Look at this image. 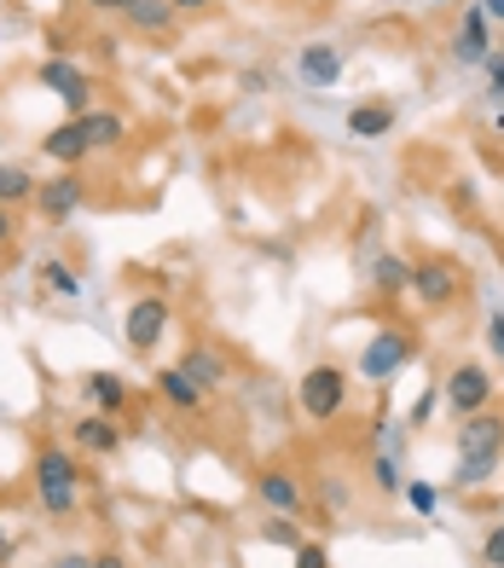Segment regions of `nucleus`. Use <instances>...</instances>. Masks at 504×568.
Returning <instances> with one entry per match:
<instances>
[{"mask_svg": "<svg viewBox=\"0 0 504 568\" xmlns=\"http://www.w3.org/2000/svg\"><path fill=\"white\" fill-rule=\"evenodd\" d=\"M82 481H88V470L64 447L35 453V499L47 505V516H70L75 505H82Z\"/></svg>", "mask_w": 504, "mask_h": 568, "instance_id": "f257e3e1", "label": "nucleus"}, {"mask_svg": "<svg viewBox=\"0 0 504 568\" xmlns=\"http://www.w3.org/2000/svg\"><path fill=\"white\" fill-rule=\"evenodd\" d=\"M296 400H301V412H308V424H331L337 412L348 406L342 366H308V372H301V383H296Z\"/></svg>", "mask_w": 504, "mask_h": 568, "instance_id": "f03ea898", "label": "nucleus"}, {"mask_svg": "<svg viewBox=\"0 0 504 568\" xmlns=\"http://www.w3.org/2000/svg\"><path fill=\"white\" fill-rule=\"evenodd\" d=\"M441 395H446V406L459 412V418H470V412L493 406V372H487V366H475V359H464V366H452V372H446Z\"/></svg>", "mask_w": 504, "mask_h": 568, "instance_id": "7ed1b4c3", "label": "nucleus"}, {"mask_svg": "<svg viewBox=\"0 0 504 568\" xmlns=\"http://www.w3.org/2000/svg\"><path fill=\"white\" fill-rule=\"evenodd\" d=\"M168 320H174V307H168L163 296H140V302L128 307V320H122V337H128L134 354H151V348L163 343Z\"/></svg>", "mask_w": 504, "mask_h": 568, "instance_id": "20e7f679", "label": "nucleus"}, {"mask_svg": "<svg viewBox=\"0 0 504 568\" xmlns=\"http://www.w3.org/2000/svg\"><path fill=\"white\" fill-rule=\"evenodd\" d=\"M407 359H412V337H407V331H371V343L360 354V372L371 383H389Z\"/></svg>", "mask_w": 504, "mask_h": 568, "instance_id": "39448f33", "label": "nucleus"}, {"mask_svg": "<svg viewBox=\"0 0 504 568\" xmlns=\"http://www.w3.org/2000/svg\"><path fill=\"white\" fill-rule=\"evenodd\" d=\"M35 203H41V215L53 221V226H64V221L88 203V180L75 174V169H64V174L47 180V186H35Z\"/></svg>", "mask_w": 504, "mask_h": 568, "instance_id": "423d86ee", "label": "nucleus"}, {"mask_svg": "<svg viewBox=\"0 0 504 568\" xmlns=\"http://www.w3.org/2000/svg\"><path fill=\"white\" fill-rule=\"evenodd\" d=\"M35 82H41V88H53L64 105H70V116H88V105H93V82H88V75L75 70L70 59H47V64L35 70Z\"/></svg>", "mask_w": 504, "mask_h": 568, "instance_id": "0eeeda50", "label": "nucleus"}, {"mask_svg": "<svg viewBox=\"0 0 504 568\" xmlns=\"http://www.w3.org/2000/svg\"><path fill=\"white\" fill-rule=\"evenodd\" d=\"M482 453H504V418L493 406H482V412H470V418L459 424V458H482Z\"/></svg>", "mask_w": 504, "mask_h": 568, "instance_id": "6e6552de", "label": "nucleus"}, {"mask_svg": "<svg viewBox=\"0 0 504 568\" xmlns=\"http://www.w3.org/2000/svg\"><path fill=\"white\" fill-rule=\"evenodd\" d=\"M412 291H418L423 307H446L452 296L464 291V273L452 267V262H418L412 267Z\"/></svg>", "mask_w": 504, "mask_h": 568, "instance_id": "1a4fd4ad", "label": "nucleus"}, {"mask_svg": "<svg viewBox=\"0 0 504 568\" xmlns=\"http://www.w3.org/2000/svg\"><path fill=\"white\" fill-rule=\"evenodd\" d=\"M256 499H261L272 516H296V510H301V487H296V476L285 470V464H267V470L256 476Z\"/></svg>", "mask_w": 504, "mask_h": 568, "instance_id": "9d476101", "label": "nucleus"}, {"mask_svg": "<svg viewBox=\"0 0 504 568\" xmlns=\"http://www.w3.org/2000/svg\"><path fill=\"white\" fill-rule=\"evenodd\" d=\"M47 158H53V163H64V169H75V163H82V158H93V145H88V122L82 116H70V122H59L53 128V134H47Z\"/></svg>", "mask_w": 504, "mask_h": 568, "instance_id": "9b49d317", "label": "nucleus"}, {"mask_svg": "<svg viewBox=\"0 0 504 568\" xmlns=\"http://www.w3.org/2000/svg\"><path fill=\"white\" fill-rule=\"evenodd\" d=\"M75 447L93 453V458H111V453L122 447V429L105 418V412H88V418L75 424Z\"/></svg>", "mask_w": 504, "mask_h": 568, "instance_id": "f8f14e48", "label": "nucleus"}, {"mask_svg": "<svg viewBox=\"0 0 504 568\" xmlns=\"http://www.w3.org/2000/svg\"><path fill=\"white\" fill-rule=\"evenodd\" d=\"M181 372L197 383V389H215V383H226V377H233V366H226V359L215 354V348H186V359H181Z\"/></svg>", "mask_w": 504, "mask_h": 568, "instance_id": "ddd939ff", "label": "nucleus"}, {"mask_svg": "<svg viewBox=\"0 0 504 568\" xmlns=\"http://www.w3.org/2000/svg\"><path fill=\"white\" fill-rule=\"evenodd\" d=\"M301 75H308V82L313 88H331L337 82V75H342V53H337V47H325V41H313V47H301Z\"/></svg>", "mask_w": 504, "mask_h": 568, "instance_id": "4468645a", "label": "nucleus"}, {"mask_svg": "<svg viewBox=\"0 0 504 568\" xmlns=\"http://www.w3.org/2000/svg\"><path fill=\"white\" fill-rule=\"evenodd\" d=\"M82 389H88L93 412H105V418H116V412L128 406V383H122L116 372H93V377L82 383Z\"/></svg>", "mask_w": 504, "mask_h": 568, "instance_id": "2eb2a0df", "label": "nucleus"}, {"mask_svg": "<svg viewBox=\"0 0 504 568\" xmlns=\"http://www.w3.org/2000/svg\"><path fill=\"white\" fill-rule=\"evenodd\" d=\"M157 395L174 406V412H197L204 406V389H197V383L181 372V366H168V372H157Z\"/></svg>", "mask_w": 504, "mask_h": 568, "instance_id": "dca6fc26", "label": "nucleus"}, {"mask_svg": "<svg viewBox=\"0 0 504 568\" xmlns=\"http://www.w3.org/2000/svg\"><path fill=\"white\" fill-rule=\"evenodd\" d=\"M122 18H128L140 36H168L174 23H181V18H174V7H168V0H134V7L122 12Z\"/></svg>", "mask_w": 504, "mask_h": 568, "instance_id": "f3484780", "label": "nucleus"}, {"mask_svg": "<svg viewBox=\"0 0 504 568\" xmlns=\"http://www.w3.org/2000/svg\"><path fill=\"white\" fill-rule=\"evenodd\" d=\"M389 128H394V105H389V99H371V105L348 111V134H360V140H377V134H389Z\"/></svg>", "mask_w": 504, "mask_h": 568, "instance_id": "a211bd4d", "label": "nucleus"}, {"mask_svg": "<svg viewBox=\"0 0 504 568\" xmlns=\"http://www.w3.org/2000/svg\"><path fill=\"white\" fill-rule=\"evenodd\" d=\"M35 186H41V180L23 169V163H0V210H18V203H30Z\"/></svg>", "mask_w": 504, "mask_h": 568, "instance_id": "6ab92c4d", "label": "nucleus"}, {"mask_svg": "<svg viewBox=\"0 0 504 568\" xmlns=\"http://www.w3.org/2000/svg\"><path fill=\"white\" fill-rule=\"evenodd\" d=\"M82 122H88V145L93 151H116L122 140H128V122H122L116 111H88Z\"/></svg>", "mask_w": 504, "mask_h": 568, "instance_id": "aec40b11", "label": "nucleus"}, {"mask_svg": "<svg viewBox=\"0 0 504 568\" xmlns=\"http://www.w3.org/2000/svg\"><path fill=\"white\" fill-rule=\"evenodd\" d=\"M452 47H459V59H487V12L482 7H470L464 12V30H459V41H452Z\"/></svg>", "mask_w": 504, "mask_h": 568, "instance_id": "412c9836", "label": "nucleus"}, {"mask_svg": "<svg viewBox=\"0 0 504 568\" xmlns=\"http://www.w3.org/2000/svg\"><path fill=\"white\" fill-rule=\"evenodd\" d=\"M371 278H377V291H383V296H400V291H412V262H400V255H377Z\"/></svg>", "mask_w": 504, "mask_h": 568, "instance_id": "4be33fe9", "label": "nucleus"}, {"mask_svg": "<svg viewBox=\"0 0 504 568\" xmlns=\"http://www.w3.org/2000/svg\"><path fill=\"white\" fill-rule=\"evenodd\" d=\"M493 470H498V458H493V453H482V458H459L452 481H459V487H482V481H493Z\"/></svg>", "mask_w": 504, "mask_h": 568, "instance_id": "5701e85b", "label": "nucleus"}, {"mask_svg": "<svg viewBox=\"0 0 504 568\" xmlns=\"http://www.w3.org/2000/svg\"><path fill=\"white\" fill-rule=\"evenodd\" d=\"M41 284L53 296H75L82 291V278H75V267H64V262H41Z\"/></svg>", "mask_w": 504, "mask_h": 568, "instance_id": "b1692460", "label": "nucleus"}, {"mask_svg": "<svg viewBox=\"0 0 504 568\" xmlns=\"http://www.w3.org/2000/svg\"><path fill=\"white\" fill-rule=\"evenodd\" d=\"M261 539H267V546H301V534H296L290 516H272V523L261 528Z\"/></svg>", "mask_w": 504, "mask_h": 568, "instance_id": "393cba45", "label": "nucleus"}, {"mask_svg": "<svg viewBox=\"0 0 504 568\" xmlns=\"http://www.w3.org/2000/svg\"><path fill=\"white\" fill-rule=\"evenodd\" d=\"M482 562H487V568H504V523L482 539Z\"/></svg>", "mask_w": 504, "mask_h": 568, "instance_id": "a878e982", "label": "nucleus"}, {"mask_svg": "<svg viewBox=\"0 0 504 568\" xmlns=\"http://www.w3.org/2000/svg\"><path fill=\"white\" fill-rule=\"evenodd\" d=\"M407 499H412V510L430 516V510H435V487H430V481H407Z\"/></svg>", "mask_w": 504, "mask_h": 568, "instance_id": "bb28decb", "label": "nucleus"}, {"mask_svg": "<svg viewBox=\"0 0 504 568\" xmlns=\"http://www.w3.org/2000/svg\"><path fill=\"white\" fill-rule=\"evenodd\" d=\"M296 568H331V557L325 546H296Z\"/></svg>", "mask_w": 504, "mask_h": 568, "instance_id": "cd10ccee", "label": "nucleus"}, {"mask_svg": "<svg viewBox=\"0 0 504 568\" xmlns=\"http://www.w3.org/2000/svg\"><path fill=\"white\" fill-rule=\"evenodd\" d=\"M168 7H174V18H204L215 0H168Z\"/></svg>", "mask_w": 504, "mask_h": 568, "instance_id": "c85d7f7f", "label": "nucleus"}, {"mask_svg": "<svg viewBox=\"0 0 504 568\" xmlns=\"http://www.w3.org/2000/svg\"><path fill=\"white\" fill-rule=\"evenodd\" d=\"M487 348L504 359V314H493V320H487Z\"/></svg>", "mask_w": 504, "mask_h": 568, "instance_id": "c756f323", "label": "nucleus"}, {"mask_svg": "<svg viewBox=\"0 0 504 568\" xmlns=\"http://www.w3.org/2000/svg\"><path fill=\"white\" fill-rule=\"evenodd\" d=\"M12 239H18V215H12V210H0V250H7Z\"/></svg>", "mask_w": 504, "mask_h": 568, "instance_id": "7c9ffc66", "label": "nucleus"}, {"mask_svg": "<svg viewBox=\"0 0 504 568\" xmlns=\"http://www.w3.org/2000/svg\"><path fill=\"white\" fill-rule=\"evenodd\" d=\"M88 568H128V557H122V551H99V557H88Z\"/></svg>", "mask_w": 504, "mask_h": 568, "instance_id": "2f4dec72", "label": "nucleus"}, {"mask_svg": "<svg viewBox=\"0 0 504 568\" xmlns=\"http://www.w3.org/2000/svg\"><path fill=\"white\" fill-rule=\"evenodd\" d=\"M377 481H383V487H400V470H394L389 458H377Z\"/></svg>", "mask_w": 504, "mask_h": 568, "instance_id": "473e14b6", "label": "nucleus"}, {"mask_svg": "<svg viewBox=\"0 0 504 568\" xmlns=\"http://www.w3.org/2000/svg\"><path fill=\"white\" fill-rule=\"evenodd\" d=\"M88 7H93V12H128L134 0H88Z\"/></svg>", "mask_w": 504, "mask_h": 568, "instance_id": "72a5a7b5", "label": "nucleus"}, {"mask_svg": "<svg viewBox=\"0 0 504 568\" xmlns=\"http://www.w3.org/2000/svg\"><path fill=\"white\" fill-rule=\"evenodd\" d=\"M487 70H493V93L504 99V59H487Z\"/></svg>", "mask_w": 504, "mask_h": 568, "instance_id": "f704fd0d", "label": "nucleus"}, {"mask_svg": "<svg viewBox=\"0 0 504 568\" xmlns=\"http://www.w3.org/2000/svg\"><path fill=\"white\" fill-rule=\"evenodd\" d=\"M482 12H487V18H498V23H504V0H482Z\"/></svg>", "mask_w": 504, "mask_h": 568, "instance_id": "c9c22d12", "label": "nucleus"}, {"mask_svg": "<svg viewBox=\"0 0 504 568\" xmlns=\"http://www.w3.org/2000/svg\"><path fill=\"white\" fill-rule=\"evenodd\" d=\"M7 557H12V534H7V528H0V562H7Z\"/></svg>", "mask_w": 504, "mask_h": 568, "instance_id": "e433bc0d", "label": "nucleus"}, {"mask_svg": "<svg viewBox=\"0 0 504 568\" xmlns=\"http://www.w3.org/2000/svg\"><path fill=\"white\" fill-rule=\"evenodd\" d=\"M59 568H88V557H64Z\"/></svg>", "mask_w": 504, "mask_h": 568, "instance_id": "4c0bfd02", "label": "nucleus"}, {"mask_svg": "<svg viewBox=\"0 0 504 568\" xmlns=\"http://www.w3.org/2000/svg\"><path fill=\"white\" fill-rule=\"evenodd\" d=\"M498 59H504V53H498Z\"/></svg>", "mask_w": 504, "mask_h": 568, "instance_id": "58836bf2", "label": "nucleus"}]
</instances>
